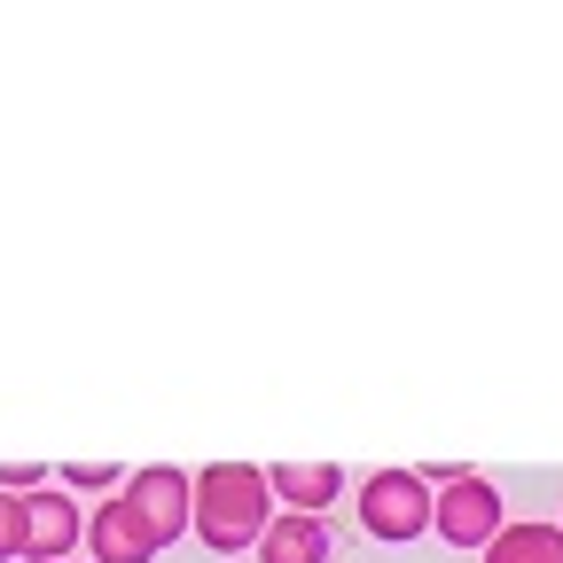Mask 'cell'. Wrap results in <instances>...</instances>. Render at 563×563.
I'll use <instances>...</instances> for the list:
<instances>
[{
	"mask_svg": "<svg viewBox=\"0 0 563 563\" xmlns=\"http://www.w3.org/2000/svg\"><path fill=\"white\" fill-rule=\"evenodd\" d=\"M274 525V485L251 462H220V470H196L188 477V532L211 555H235L258 548V532Z\"/></svg>",
	"mask_w": 563,
	"mask_h": 563,
	"instance_id": "obj_1",
	"label": "cell"
},
{
	"mask_svg": "<svg viewBox=\"0 0 563 563\" xmlns=\"http://www.w3.org/2000/svg\"><path fill=\"white\" fill-rule=\"evenodd\" d=\"M79 540H87V517H79V501H70L63 485L16 493V555H32V563H70V555H79Z\"/></svg>",
	"mask_w": 563,
	"mask_h": 563,
	"instance_id": "obj_2",
	"label": "cell"
},
{
	"mask_svg": "<svg viewBox=\"0 0 563 563\" xmlns=\"http://www.w3.org/2000/svg\"><path fill=\"white\" fill-rule=\"evenodd\" d=\"M501 525H509V517H501V485L477 477V470H462V477H446V485L431 493V532L454 540V548H485Z\"/></svg>",
	"mask_w": 563,
	"mask_h": 563,
	"instance_id": "obj_3",
	"label": "cell"
},
{
	"mask_svg": "<svg viewBox=\"0 0 563 563\" xmlns=\"http://www.w3.org/2000/svg\"><path fill=\"white\" fill-rule=\"evenodd\" d=\"M361 525H368V540L431 532V485H422V470H376L361 485Z\"/></svg>",
	"mask_w": 563,
	"mask_h": 563,
	"instance_id": "obj_4",
	"label": "cell"
},
{
	"mask_svg": "<svg viewBox=\"0 0 563 563\" xmlns=\"http://www.w3.org/2000/svg\"><path fill=\"white\" fill-rule=\"evenodd\" d=\"M125 501L133 517L157 532V548H173L188 532V470H133L125 477Z\"/></svg>",
	"mask_w": 563,
	"mask_h": 563,
	"instance_id": "obj_5",
	"label": "cell"
},
{
	"mask_svg": "<svg viewBox=\"0 0 563 563\" xmlns=\"http://www.w3.org/2000/svg\"><path fill=\"white\" fill-rule=\"evenodd\" d=\"M87 563H157L165 548H157V532L133 517V501L125 493H110V501H95V525H87Z\"/></svg>",
	"mask_w": 563,
	"mask_h": 563,
	"instance_id": "obj_6",
	"label": "cell"
},
{
	"mask_svg": "<svg viewBox=\"0 0 563 563\" xmlns=\"http://www.w3.org/2000/svg\"><path fill=\"white\" fill-rule=\"evenodd\" d=\"M258 563H329V525L282 509V517L258 532Z\"/></svg>",
	"mask_w": 563,
	"mask_h": 563,
	"instance_id": "obj_7",
	"label": "cell"
},
{
	"mask_svg": "<svg viewBox=\"0 0 563 563\" xmlns=\"http://www.w3.org/2000/svg\"><path fill=\"white\" fill-rule=\"evenodd\" d=\"M266 485L282 493V509L321 517L336 493H344V470H329V462H282V470H266Z\"/></svg>",
	"mask_w": 563,
	"mask_h": 563,
	"instance_id": "obj_8",
	"label": "cell"
},
{
	"mask_svg": "<svg viewBox=\"0 0 563 563\" xmlns=\"http://www.w3.org/2000/svg\"><path fill=\"white\" fill-rule=\"evenodd\" d=\"M485 563H563V525H501L485 540Z\"/></svg>",
	"mask_w": 563,
	"mask_h": 563,
	"instance_id": "obj_9",
	"label": "cell"
},
{
	"mask_svg": "<svg viewBox=\"0 0 563 563\" xmlns=\"http://www.w3.org/2000/svg\"><path fill=\"white\" fill-rule=\"evenodd\" d=\"M110 477H118L110 462H63V485L70 493H110Z\"/></svg>",
	"mask_w": 563,
	"mask_h": 563,
	"instance_id": "obj_10",
	"label": "cell"
},
{
	"mask_svg": "<svg viewBox=\"0 0 563 563\" xmlns=\"http://www.w3.org/2000/svg\"><path fill=\"white\" fill-rule=\"evenodd\" d=\"M16 555V493H0V563Z\"/></svg>",
	"mask_w": 563,
	"mask_h": 563,
	"instance_id": "obj_11",
	"label": "cell"
},
{
	"mask_svg": "<svg viewBox=\"0 0 563 563\" xmlns=\"http://www.w3.org/2000/svg\"><path fill=\"white\" fill-rule=\"evenodd\" d=\"M70 563H87V555H70Z\"/></svg>",
	"mask_w": 563,
	"mask_h": 563,
	"instance_id": "obj_12",
	"label": "cell"
}]
</instances>
